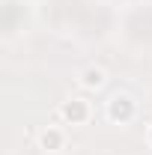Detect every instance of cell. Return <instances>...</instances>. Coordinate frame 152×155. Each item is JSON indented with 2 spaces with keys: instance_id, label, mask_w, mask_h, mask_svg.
Returning a JSON list of instances; mask_svg holds the SVG:
<instances>
[{
  "instance_id": "cell-1",
  "label": "cell",
  "mask_w": 152,
  "mask_h": 155,
  "mask_svg": "<svg viewBox=\"0 0 152 155\" xmlns=\"http://www.w3.org/2000/svg\"><path fill=\"white\" fill-rule=\"evenodd\" d=\"M63 114H66V119H84V104H66L63 107Z\"/></svg>"
},
{
  "instance_id": "cell-2",
  "label": "cell",
  "mask_w": 152,
  "mask_h": 155,
  "mask_svg": "<svg viewBox=\"0 0 152 155\" xmlns=\"http://www.w3.org/2000/svg\"><path fill=\"white\" fill-rule=\"evenodd\" d=\"M42 143H45V146H57V143H60V134H57V131H45Z\"/></svg>"
},
{
  "instance_id": "cell-3",
  "label": "cell",
  "mask_w": 152,
  "mask_h": 155,
  "mask_svg": "<svg viewBox=\"0 0 152 155\" xmlns=\"http://www.w3.org/2000/svg\"><path fill=\"white\" fill-rule=\"evenodd\" d=\"M101 84V72L95 69V72H87V87H98Z\"/></svg>"
}]
</instances>
